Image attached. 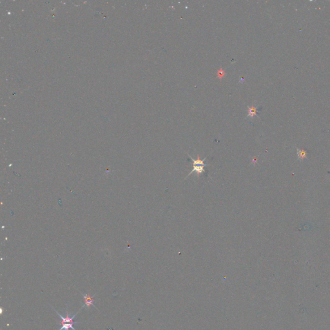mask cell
<instances>
[{
	"label": "cell",
	"mask_w": 330,
	"mask_h": 330,
	"mask_svg": "<svg viewBox=\"0 0 330 330\" xmlns=\"http://www.w3.org/2000/svg\"><path fill=\"white\" fill-rule=\"evenodd\" d=\"M82 296H83L84 297V302H85V305L88 307V308L90 310L91 309V307L92 306H94V299H93V297L95 295H94V296L91 297V295H90V294H82Z\"/></svg>",
	"instance_id": "7a4b0ae2"
},
{
	"label": "cell",
	"mask_w": 330,
	"mask_h": 330,
	"mask_svg": "<svg viewBox=\"0 0 330 330\" xmlns=\"http://www.w3.org/2000/svg\"><path fill=\"white\" fill-rule=\"evenodd\" d=\"M224 74V71L222 70V69H221L218 71V77H219V78H222V77L223 76Z\"/></svg>",
	"instance_id": "8992f818"
},
{
	"label": "cell",
	"mask_w": 330,
	"mask_h": 330,
	"mask_svg": "<svg viewBox=\"0 0 330 330\" xmlns=\"http://www.w3.org/2000/svg\"><path fill=\"white\" fill-rule=\"evenodd\" d=\"M199 158L197 160H195L193 159V157L190 156V158L192 160V170L190 173L188 174L190 176V174H193V172L196 173L197 175H200L203 173H205V167L207 166V164L205 163V161L206 159V158H205L203 160H201L199 159V157L198 156Z\"/></svg>",
	"instance_id": "6da1fadb"
},
{
	"label": "cell",
	"mask_w": 330,
	"mask_h": 330,
	"mask_svg": "<svg viewBox=\"0 0 330 330\" xmlns=\"http://www.w3.org/2000/svg\"><path fill=\"white\" fill-rule=\"evenodd\" d=\"M257 107L255 106H252L251 107H249L248 109V117H253L256 116L257 114Z\"/></svg>",
	"instance_id": "277c9868"
},
{
	"label": "cell",
	"mask_w": 330,
	"mask_h": 330,
	"mask_svg": "<svg viewBox=\"0 0 330 330\" xmlns=\"http://www.w3.org/2000/svg\"><path fill=\"white\" fill-rule=\"evenodd\" d=\"M74 323H63L61 324V327L59 329V330H69L70 329H72L73 330H76L73 326V324Z\"/></svg>",
	"instance_id": "3957f363"
},
{
	"label": "cell",
	"mask_w": 330,
	"mask_h": 330,
	"mask_svg": "<svg viewBox=\"0 0 330 330\" xmlns=\"http://www.w3.org/2000/svg\"><path fill=\"white\" fill-rule=\"evenodd\" d=\"M298 157H300V158H305L306 156V152L304 151V150H299L298 152Z\"/></svg>",
	"instance_id": "5b68a950"
}]
</instances>
